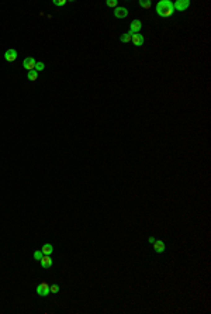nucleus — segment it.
Listing matches in <instances>:
<instances>
[{
	"mask_svg": "<svg viewBox=\"0 0 211 314\" xmlns=\"http://www.w3.org/2000/svg\"><path fill=\"white\" fill-rule=\"evenodd\" d=\"M173 3L170 0H160L159 3L156 4V14L160 16V17H169V16L173 14Z\"/></svg>",
	"mask_w": 211,
	"mask_h": 314,
	"instance_id": "obj_1",
	"label": "nucleus"
},
{
	"mask_svg": "<svg viewBox=\"0 0 211 314\" xmlns=\"http://www.w3.org/2000/svg\"><path fill=\"white\" fill-rule=\"evenodd\" d=\"M37 294L40 297H48L49 296V285L46 282H41L37 286Z\"/></svg>",
	"mask_w": 211,
	"mask_h": 314,
	"instance_id": "obj_2",
	"label": "nucleus"
},
{
	"mask_svg": "<svg viewBox=\"0 0 211 314\" xmlns=\"http://www.w3.org/2000/svg\"><path fill=\"white\" fill-rule=\"evenodd\" d=\"M190 7V2L189 0H178L176 3H173V9L178 11H184Z\"/></svg>",
	"mask_w": 211,
	"mask_h": 314,
	"instance_id": "obj_3",
	"label": "nucleus"
},
{
	"mask_svg": "<svg viewBox=\"0 0 211 314\" xmlns=\"http://www.w3.org/2000/svg\"><path fill=\"white\" fill-rule=\"evenodd\" d=\"M17 49H14V48H10V49H7L6 52H4V59H6L7 62H15V59H17Z\"/></svg>",
	"mask_w": 211,
	"mask_h": 314,
	"instance_id": "obj_4",
	"label": "nucleus"
},
{
	"mask_svg": "<svg viewBox=\"0 0 211 314\" xmlns=\"http://www.w3.org/2000/svg\"><path fill=\"white\" fill-rule=\"evenodd\" d=\"M152 248L156 253H163L166 249V244L163 241H160V240H158V241L155 240V241L152 242Z\"/></svg>",
	"mask_w": 211,
	"mask_h": 314,
	"instance_id": "obj_5",
	"label": "nucleus"
},
{
	"mask_svg": "<svg viewBox=\"0 0 211 314\" xmlns=\"http://www.w3.org/2000/svg\"><path fill=\"white\" fill-rule=\"evenodd\" d=\"M141 28H142V21L137 18V20L131 21V25H130V33H131V34H138L141 31Z\"/></svg>",
	"mask_w": 211,
	"mask_h": 314,
	"instance_id": "obj_6",
	"label": "nucleus"
},
{
	"mask_svg": "<svg viewBox=\"0 0 211 314\" xmlns=\"http://www.w3.org/2000/svg\"><path fill=\"white\" fill-rule=\"evenodd\" d=\"M113 13L117 18H125L128 16V9L127 7H116Z\"/></svg>",
	"mask_w": 211,
	"mask_h": 314,
	"instance_id": "obj_7",
	"label": "nucleus"
},
{
	"mask_svg": "<svg viewBox=\"0 0 211 314\" xmlns=\"http://www.w3.org/2000/svg\"><path fill=\"white\" fill-rule=\"evenodd\" d=\"M131 41H132V44H134L135 47H142L144 45V43H145V37L142 35V34H134L132 38H131Z\"/></svg>",
	"mask_w": 211,
	"mask_h": 314,
	"instance_id": "obj_8",
	"label": "nucleus"
},
{
	"mask_svg": "<svg viewBox=\"0 0 211 314\" xmlns=\"http://www.w3.org/2000/svg\"><path fill=\"white\" fill-rule=\"evenodd\" d=\"M35 64H37V61H35L34 58H31V56H28V58H25L24 61H23V66H24L27 70H34Z\"/></svg>",
	"mask_w": 211,
	"mask_h": 314,
	"instance_id": "obj_9",
	"label": "nucleus"
},
{
	"mask_svg": "<svg viewBox=\"0 0 211 314\" xmlns=\"http://www.w3.org/2000/svg\"><path fill=\"white\" fill-rule=\"evenodd\" d=\"M40 263H41V268H44V269L51 268L52 266V258L49 255H44L42 258H41Z\"/></svg>",
	"mask_w": 211,
	"mask_h": 314,
	"instance_id": "obj_10",
	"label": "nucleus"
},
{
	"mask_svg": "<svg viewBox=\"0 0 211 314\" xmlns=\"http://www.w3.org/2000/svg\"><path fill=\"white\" fill-rule=\"evenodd\" d=\"M41 251H42L44 255H51V253L54 252V245L52 244H44L42 247H41Z\"/></svg>",
	"mask_w": 211,
	"mask_h": 314,
	"instance_id": "obj_11",
	"label": "nucleus"
},
{
	"mask_svg": "<svg viewBox=\"0 0 211 314\" xmlns=\"http://www.w3.org/2000/svg\"><path fill=\"white\" fill-rule=\"evenodd\" d=\"M132 35H134V34H131L130 31L128 33H124V34H121V37H120V41L124 43V44H128V43H131Z\"/></svg>",
	"mask_w": 211,
	"mask_h": 314,
	"instance_id": "obj_12",
	"label": "nucleus"
},
{
	"mask_svg": "<svg viewBox=\"0 0 211 314\" xmlns=\"http://www.w3.org/2000/svg\"><path fill=\"white\" fill-rule=\"evenodd\" d=\"M27 79L30 80V82H35V80L38 79V72L35 69L34 70H28V73H27Z\"/></svg>",
	"mask_w": 211,
	"mask_h": 314,
	"instance_id": "obj_13",
	"label": "nucleus"
},
{
	"mask_svg": "<svg viewBox=\"0 0 211 314\" xmlns=\"http://www.w3.org/2000/svg\"><path fill=\"white\" fill-rule=\"evenodd\" d=\"M139 6L142 7V9H151V6H152V2H151V0H148V2H144V0H141V2H139Z\"/></svg>",
	"mask_w": 211,
	"mask_h": 314,
	"instance_id": "obj_14",
	"label": "nucleus"
},
{
	"mask_svg": "<svg viewBox=\"0 0 211 314\" xmlns=\"http://www.w3.org/2000/svg\"><path fill=\"white\" fill-rule=\"evenodd\" d=\"M34 69L37 70V72H41V70L45 69V64H44V62H41V61H38L37 64H35V68H34Z\"/></svg>",
	"mask_w": 211,
	"mask_h": 314,
	"instance_id": "obj_15",
	"label": "nucleus"
},
{
	"mask_svg": "<svg viewBox=\"0 0 211 314\" xmlns=\"http://www.w3.org/2000/svg\"><path fill=\"white\" fill-rule=\"evenodd\" d=\"M52 4L56 7H62L66 4V0H52Z\"/></svg>",
	"mask_w": 211,
	"mask_h": 314,
	"instance_id": "obj_16",
	"label": "nucleus"
},
{
	"mask_svg": "<svg viewBox=\"0 0 211 314\" xmlns=\"http://www.w3.org/2000/svg\"><path fill=\"white\" fill-rule=\"evenodd\" d=\"M61 290V287L58 285H49V293H58Z\"/></svg>",
	"mask_w": 211,
	"mask_h": 314,
	"instance_id": "obj_17",
	"label": "nucleus"
},
{
	"mask_svg": "<svg viewBox=\"0 0 211 314\" xmlns=\"http://www.w3.org/2000/svg\"><path fill=\"white\" fill-rule=\"evenodd\" d=\"M44 256V253H42V251H35V252H34V259L35 261H41V258H42Z\"/></svg>",
	"mask_w": 211,
	"mask_h": 314,
	"instance_id": "obj_18",
	"label": "nucleus"
},
{
	"mask_svg": "<svg viewBox=\"0 0 211 314\" xmlns=\"http://www.w3.org/2000/svg\"><path fill=\"white\" fill-rule=\"evenodd\" d=\"M106 4H107L108 7H114V9H116V7H118V2H117V0H107V2H106Z\"/></svg>",
	"mask_w": 211,
	"mask_h": 314,
	"instance_id": "obj_19",
	"label": "nucleus"
},
{
	"mask_svg": "<svg viewBox=\"0 0 211 314\" xmlns=\"http://www.w3.org/2000/svg\"><path fill=\"white\" fill-rule=\"evenodd\" d=\"M153 241H155V238H153V237H149V242H151V244H152Z\"/></svg>",
	"mask_w": 211,
	"mask_h": 314,
	"instance_id": "obj_20",
	"label": "nucleus"
}]
</instances>
